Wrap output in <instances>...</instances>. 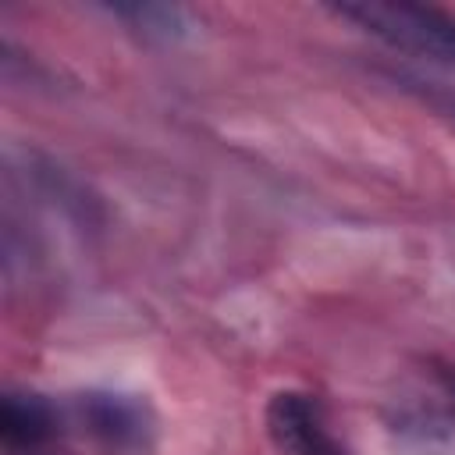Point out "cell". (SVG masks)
Returning a JSON list of instances; mask_svg holds the SVG:
<instances>
[{"label":"cell","instance_id":"obj_1","mask_svg":"<svg viewBox=\"0 0 455 455\" xmlns=\"http://www.w3.org/2000/svg\"><path fill=\"white\" fill-rule=\"evenodd\" d=\"M334 14L355 21L363 32H370L398 53L455 71V18L434 7L405 0H348L334 4Z\"/></svg>","mask_w":455,"mask_h":455},{"label":"cell","instance_id":"obj_2","mask_svg":"<svg viewBox=\"0 0 455 455\" xmlns=\"http://www.w3.org/2000/svg\"><path fill=\"white\" fill-rule=\"evenodd\" d=\"M267 434L284 455H345L327 434L316 398L302 391H277L267 402Z\"/></svg>","mask_w":455,"mask_h":455},{"label":"cell","instance_id":"obj_3","mask_svg":"<svg viewBox=\"0 0 455 455\" xmlns=\"http://www.w3.org/2000/svg\"><path fill=\"white\" fill-rule=\"evenodd\" d=\"M82 416L89 430L110 444L132 448L146 444L153 430V412L142 398L135 395H117V391H92L82 398Z\"/></svg>","mask_w":455,"mask_h":455},{"label":"cell","instance_id":"obj_4","mask_svg":"<svg viewBox=\"0 0 455 455\" xmlns=\"http://www.w3.org/2000/svg\"><path fill=\"white\" fill-rule=\"evenodd\" d=\"M53 430H57V416L39 395L7 391L0 398V434L7 444L32 448V444H43L46 437H53Z\"/></svg>","mask_w":455,"mask_h":455},{"label":"cell","instance_id":"obj_5","mask_svg":"<svg viewBox=\"0 0 455 455\" xmlns=\"http://www.w3.org/2000/svg\"><path fill=\"white\" fill-rule=\"evenodd\" d=\"M110 14L128 21L146 39H160V43H174L192 28L188 11L178 4H114Z\"/></svg>","mask_w":455,"mask_h":455}]
</instances>
